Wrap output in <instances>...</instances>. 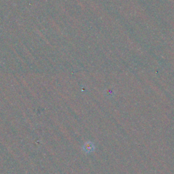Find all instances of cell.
Instances as JSON below:
<instances>
[{
  "label": "cell",
  "mask_w": 174,
  "mask_h": 174,
  "mask_svg": "<svg viewBox=\"0 0 174 174\" xmlns=\"http://www.w3.org/2000/svg\"><path fill=\"white\" fill-rule=\"evenodd\" d=\"M85 148V150L86 152H89L93 151V149H94V146L91 142L89 141V142L85 143V148Z\"/></svg>",
  "instance_id": "obj_1"
}]
</instances>
